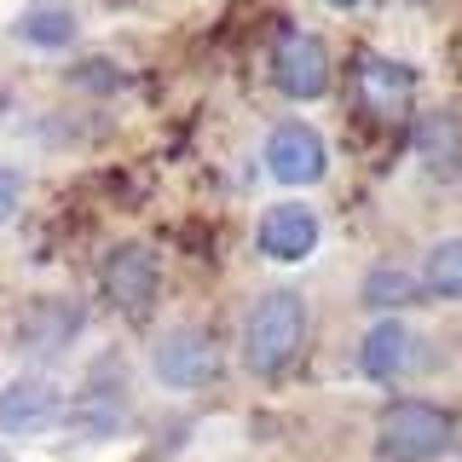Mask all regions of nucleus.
Masks as SVG:
<instances>
[{
    "instance_id": "obj_4",
    "label": "nucleus",
    "mask_w": 462,
    "mask_h": 462,
    "mask_svg": "<svg viewBox=\"0 0 462 462\" xmlns=\"http://www.w3.org/2000/svg\"><path fill=\"white\" fill-rule=\"evenodd\" d=\"M151 375L168 387V393H202L226 375V358L214 346L208 329L197 324H173L151 341Z\"/></svg>"
},
{
    "instance_id": "obj_11",
    "label": "nucleus",
    "mask_w": 462,
    "mask_h": 462,
    "mask_svg": "<svg viewBox=\"0 0 462 462\" xmlns=\"http://www.w3.org/2000/svg\"><path fill=\"white\" fill-rule=\"evenodd\" d=\"M69 416H76L93 439H98V433H116L127 422V393H122V365H116V358H98V365H93L87 387L69 399Z\"/></svg>"
},
{
    "instance_id": "obj_10",
    "label": "nucleus",
    "mask_w": 462,
    "mask_h": 462,
    "mask_svg": "<svg viewBox=\"0 0 462 462\" xmlns=\"http://www.w3.org/2000/svg\"><path fill=\"white\" fill-rule=\"evenodd\" d=\"M416 358H422V336H416L404 318H370L358 346H353L358 375L375 382V387H399L404 375L416 370Z\"/></svg>"
},
{
    "instance_id": "obj_1",
    "label": "nucleus",
    "mask_w": 462,
    "mask_h": 462,
    "mask_svg": "<svg viewBox=\"0 0 462 462\" xmlns=\"http://www.w3.org/2000/svg\"><path fill=\"white\" fill-rule=\"evenodd\" d=\"M307 336H312V307L295 283H272L260 289L243 312V336H237V353H243V370L254 382H278L300 365L307 353Z\"/></svg>"
},
{
    "instance_id": "obj_17",
    "label": "nucleus",
    "mask_w": 462,
    "mask_h": 462,
    "mask_svg": "<svg viewBox=\"0 0 462 462\" xmlns=\"http://www.w3.org/2000/svg\"><path fill=\"white\" fill-rule=\"evenodd\" d=\"M23 191H29V173H23V168H12V162H0V226L18 220Z\"/></svg>"
},
{
    "instance_id": "obj_14",
    "label": "nucleus",
    "mask_w": 462,
    "mask_h": 462,
    "mask_svg": "<svg viewBox=\"0 0 462 462\" xmlns=\"http://www.w3.org/2000/svg\"><path fill=\"white\" fill-rule=\"evenodd\" d=\"M416 139V162L439 180H462V110H428L411 127Z\"/></svg>"
},
{
    "instance_id": "obj_2",
    "label": "nucleus",
    "mask_w": 462,
    "mask_h": 462,
    "mask_svg": "<svg viewBox=\"0 0 462 462\" xmlns=\"http://www.w3.org/2000/svg\"><path fill=\"white\" fill-rule=\"evenodd\" d=\"M457 445V416L433 399H387L382 416H375V433H370V451L375 462H439L451 457Z\"/></svg>"
},
{
    "instance_id": "obj_7",
    "label": "nucleus",
    "mask_w": 462,
    "mask_h": 462,
    "mask_svg": "<svg viewBox=\"0 0 462 462\" xmlns=\"http://www.w3.org/2000/svg\"><path fill=\"white\" fill-rule=\"evenodd\" d=\"M260 162H266L272 185H289V191H307V185H318L329 173V144L324 134H318L312 122H278L266 134V144H260Z\"/></svg>"
},
{
    "instance_id": "obj_6",
    "label": "nucleus",
    "mask_w": 462,
    "mask_h": 462,
    "mask_svg": "<svg viewBox=\"0 0 462 462\" xmlns=\"http://www.w3.org/2000/svg\"><path fill=\"white\" fill-rule=\"evenodd\" d=\"M69 416V393L47 370H23L0 387V433L6 439H41Z\"/></svg>"
},
{
    "instance_id": "obj_18",
    "label": "nucleus",
    "mask_w": 462,
    "mask_h": 462,
    "mask_svg": "<svg viewBox=\"0 0 462 462\" xmlns=\"http://www.w3.org/2000/svg\"><path fill=\"white\" fill-rule=\"evenodd\" d=\"M324 6H336V12H353V6H365V0H324Z\"/></svg>"
},
{
    "instance_id": "obj_13",
    "label": "nucleus",
    "mask_w": 462,
    "mask_h": 462,
    "mask_svg": "<svg viewBox=\"0 0 462 462\" xmlns=\"http://www.w3.org/2000/svg\"><path fill=\"white\" fill-rule=\"evenodd\" d=\"M12 41L29 52H69L81 41V18L64 0H35V6H23L12 18Z\"/></svg>"
},
{
    "instance_id": "obj_19",
    "label": "nucleus",
    "mask_w": 462,
    "mask_h": 462,
    "mask_svg": "<svg viewBox=\"0 0 462 462\" xmlns=\"http://www.w3.org/2000/svg\"><path fill=\"white\" fill-rule=\"evenodd\" d=\"M0 462H12V457H6V451H0Z\"/></svg>"
},
{
    "instance_id": "obj_8",
    "label": "nucleus",
    "mask_w": 462,
    "mask_h": 462,
    "mask_svg": "<svg viewBox=\"0 0 462 462\" xmlns=\"http://www.w3.org/2000/svg\"><path fill=\"white\" fill-rule=\"evenodd\" d=\"M329 76H336V64H329L324 41L312 29H283L278 47H272V81L289 105H318L329 93Z\"/></svg>"
},
{
    "instance_id": "obj_16",
    "label": "nucleus",
    "mask_w": 462,
    "mask_h": 462,
    "mask_svg": "<svg viewBox=\"0 0 462 462\" xmlns=\"http://www.w3.org/2000/svg\"><path fill=\"white\" fill-rule=\"evenodd\" d=\"M422 283H428V295L462 307V237H439L422 254Z\"/></svg>"
},
{
    "instance_id": "obj_3",
    "label": "nucleus",
    "mask_w": 462,
    "mask_h": 462,
    "mask_svg": "<svg viewBox=\"0 0 462 462\" xmlns=\"http://www.w3.org/2000/svg\"><path fill=\"white\" fill-rule=\"evenodd\" d=\"M93 289L116 318L151 324L156 300H162V254H156L151 243H139V237L110 243V249L98 254V266H93Z\"/></svg>"
},
{
    "instance_id": "obj_9",
    "label": "nucleus",
    "mask_w": 462,
    "mask_h": 462,
    "mask_svg": "<svg viewBox=\"0 0 462 462\" xmlns=\"http://www.w3.org/2000/svg\"><path fill=\"white\" fill-rule=\"evenodd\" d=\"M318 243H324V220H318V208H307L300 197H283V202H272V208H260L254 249L266 254L272 266H300V260L318 254Z\"/></svg>"
},
{
    "instance_id": "obj_15",
    "label": "nucleus",
    "mask_w": 462,
    "mask_h": 462,
    "mask_svg": "<svg viewBox=\"0 0 462 462\" xmlns=\"http://www.w3.org/2000/svg\"><path fill=\"white\" fill-rule=\"evenodd\" d=\"M358 300L375 312V318H404V307L428 300V283L422 272H404V266H375L365 283H358Z\"/></svg>"
},
{
    "instance_id": "obj_12",
    "label": "nucleus",
    "mask_w": 462,
    "mask_h": 462,
    "mask_svg": "<svg viewBox=\"0 0 462 462\" xmlns=\"http://www.w3.org/2000/svg\"><path fill=\"white\" fill-rule=\"evenodd\" d=\"M81 329H87V312H81V300H69V295H47V300H35L23 318V346L35 358H58V353H69V346L81 341Z\"/></svg>"
},
{
    "instance_id": "obj_5",
    "label": "nucleus",
    "mask_w": 462,
    "mask_h": 462,
    "mask_svg": "<svg viewBox=\"0 0 462 462\" xmlns=\"http://www.w3.org/2000/svg\"><path fill=\"white\" fill-rule=\"evenodd\" d=\"M416 87H422L416 69L393 52H358L353 58V93L365 105V116L382 127H399L416 116Z\"/></svg>"
}]
</instances>
